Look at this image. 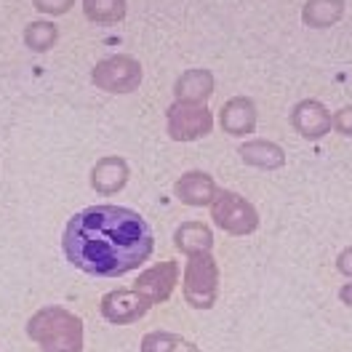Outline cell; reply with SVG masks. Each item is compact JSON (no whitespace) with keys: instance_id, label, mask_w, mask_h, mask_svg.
<instances>
[{"instance_id":"obj_1","label":"cell","mask_w":352,"mask_h":352,"mask_svg":"<svg viewBox=\"0 0 352 352\" xmlns=\"http://www.w3.org/2000/svg\"><path fill=\"white\" fill-rule=\"evenodd\" d=\"M62 248L72 267L96 278H120L153 256L147 219L120 206H91L67 221Z\"/></svg>"},{"instance_id":"obj_2","label":"cell","mask_w":352,"mask_h":352,"mask_svg":"<svg viewBox=\"0 0 352 352\" xmlns=\"http://www.w3.org/2000/svg\"><path fill=\"white\" fill-rule=\"evenodd\" d=\"M27 336L41 352H83V320L65 307H43L27 320Z\"/></svg>"},{"instance_id":"obj_3","label":"cell","mask_w":352,"mask_h":352,"mask_svg":"<svg viewBox=\"0 0 352 352\" xmlns=\"http://www.w3.org/2000/svg\"><path fill=\"white\" fill-rule=\"evenodd\" d=\"M184 299L195 309H211L219 294V267L211 254L190 256L184 267Z\"/></svg>"},{"instance_id":"obj_4","label":"cell","mask_w":352,"mask_h":352,"mask_svg":"<svg viewBox=\"0 0 352 352\" xmlns=\"http://www.w3.org/2000/svg\"><path fill=\"white\" fill-rule=\"evenodd\" d=\"M211 219L219 224L224 232L230 235H251L259 227V214L248 200L230 192V190H217V195L211 200Z\"/></svg>"},{"instance_id":"obj_5","label":"cell","mask_w":352,"mask_h":352,"mask_svg":"<svg viewBox=\"0 0 352 352\" xmlns=\"http://www.w3.org/2000/svg\"><path fill=\"white\" fill-rule=\"evenodd\" d=\"M166 129L168 136L174 142H195L200 136L211 131L214 120H211V112L203 104H184V102H176L166 112Z\"/></svg>"},{"instance_id":"obj_6","label":"cell","mask_w":352,"mask_h":352,"mask_svg":"<svg viewBox=\"0 0 352 352\" xmlns=\"http://www.w3.org/2000/svg\"><path fill=\"white\" fill-rule=\"evenodd\" d=\"M94 83L110 94H129L142 83V65L133 56H110L94 67Z\"/></svg>"},{"instance_id":"obj_7","label":"cell","mask_w":352,"mask_h":352,"mask_svg":"<svg viewBox=\"0 0 352 352\" xmlns=\"http://www.w3.org/2000/svg\"><path fill=\"white\" fill-rule=\"evenodd\" d=\"M153 307L142 294H136L133 288H120V291H110L102 299V315L104 320H110L115 326H129L136 323L147 315V309Z\"/></svg>"},{"instance_id":"obj_8","label":"cell","mask_w":352,"mask_h":352,"mask_svg":"<svg viewBox=\"0 0 352 352\" xmlns=\"http://www.w3.org/2000/svg\"><path fill=\"white\" fill-rule=\"evenodd\" d=\"M176 283H179V264L176 262H160L144 270L136 283H133V291L142 294L150 305H160L166 302L171 294H174Z\"/></svg>"},{"instance_id":"obj_9","label":"cell","mask_w":352,"mask_h":352,"mask_svg":"<svg viewBox=\"0 0 352 352\" xmlns=\"http://www.w3.org/2000/svg\"><path fill=\"white\" fill-rule=\"evenodd\" d=\"M291 126L305 139H320V136H326L333 129L331 112L315 99H305L291 110Z\"/></svg>"},{"instance_id":"obj_10","label":"cell","mask_w":352,"mask_h":352,"mask_svg":"<svg viewBox=\"0 0 352 352\" xmlns=\"http://www.w3.org/2000/svg\"><path fill=\"white\" fill-rule=\"evenodd\" d=\"M129 176H131L129 163L123 157H118V155H110V157H102L91 168V187L99 195H115L129 184Z\"/></svg>"},{"instance_id":"obj_11","label":"cell","mask_w":352,"mask_h":352,"mask_svg":"<svg viewBox=\"0 0 352 352\" xmlns=\"http://www.w3.org/2000/svg\"><path fill=\"white\" fill-rule=\"evenodd\" d=\"M221 129L232 136H248L256 129V107L248 96H235L230 102H224L219 112Z\"/></svg>"},{"instance_id":"obj_12","label":"cell","mask_w":352,"mask_h":352,"mask_svg":"<svg viewBox=\"0 0 352 352\" xmlns=\"http://www.w3.org/2000/svg\"><path fill=\"white\" fill-rule=\"evenodd\" d=\"M174 195L187 206H208L217 195V182L206 171H187L174 184Z\"/></svg>"},{"instance_id":"obj_13","label":"cell","mask_w":352,"mask_h":352,"mask_svg":"<svg viewBox=\"0 0 352 352\" xmlns=\"http://www.w3.org/2000/svg\"><path fill=\"white\" fill-rule=\"evenodd\" d=\"M238 155L243 157L245 166H256L264 171H275L286 163V153L280 144L275 142H267V139H251V142H243L238 147Z\"/></svg>"},{"instance_id":"obj_14","label":"cell","mask_w":352,"mask_h":352,"mask_svg":"<svg viewBox=\"0 0 352 352\" xmlns=\"http://www.w3.org/2000/svg\"><path fill=\"white\" fill-rule=\"evenodd\" d=\"M214 91V75L208 69H187L179 75L174 86L176 102L184 104H203Z\"/></svg>"},{"instance_id":"obj_15","label":"cell","mask_w":352,"mask_h":352,"mask_svg":"<svg viewBox=\"0 0 352 352\" xmlns=\"http://www.w3.org/2000/svg\"><path fill=\"white\" fill-rule=\"evenodd\" d=\"M174 245L182 254H187V256L208 254L211 245H214V232L203 221H184V224L176 227Z\"/></svg>"},{"instance_id":"obj_16","label":"cell","mask_w":352,"mask_h":352,"mask_svg":"<svg viewBox=\"0 0 352 352\" xmlns=\"http://www.w3.org/2000/svg\"><path fill=\"white\" fill-rule=\"evenodd\" d=\"M342 11H344L342 0H307V6L302 11V19L312 30H326V27L342 19Z\"/></svg>"},{"instance_id":"obj_17","label":"cell","mask_w":352,"mask_h":352,"mask_svg":"<svg viewBox=\"0 0 352 352\" xmlns=\"http://www.w3.org/2000/svg\"><path fill=\"white\" fill-rule=\"evenodd\" d=\"M83 11L91 22L115 24L126 16V0H83Z\"/></svg>"},{"instance_id":"obj_18","label":"cell","mask_w":352,"mask_h":352,"mask_svg":"<svg viewBox=\"0 0 352 352\" xmlns=\"http://www.w3.org/2000/svg\"><path fill=\"white\" fill-rule=\"evenodd\" d=\"M59 38V30L51 22H32L27 24L24 30V43L30 45L32 51H48L51 45L56 43Z\"/></svg>"},{"instance_id":"obj_19","label":"cell","mask_w":352,"mask_h":352,"mask_svg":"<svg viewBox=\"0 0 352 352\" xmlns=\"http://www.w3.org/2000/svg\"><path fill=\"white\" fill-rule=\"evenodd\" d=\"M35 3V8L38 11H43V14H67L69 8H72V3L75 0H32Z\"/></svg>"},{"instance_id":"obj_20","label":"cell","mask_w":352,"mask_h":352,"mask_svg":"<svg viewBox=\"0 0 352 352\" xmlns=\"http://www.w3.org/2000/svg\"><path fill=\"white\" fill-rule=\"evenodd\" d=\"M331 123H333V129H336L339 133L352 136V104L350 107H342L336 115H331Z\"/></svg>"},{"instance_id":"obj_21","label":"cell","mask_w":352,"mask_h":352,"mask_svg":"<svg viewBox=\"0 0 352 352\" xmlns=\"http://www.w3.org/2000/svg\"><path fill=\"white\" fill-rule=\"evenodd\" d=\"M336 270H339L342 275L352 278V245L350 248H344V251L336 256Z\"/></svg>"},{"instance_id":"obj_22","label":"cell","mask_w":352,"mask_h":352,"mask_svg":"<svg viewBox=\"0 0 352 352\" xmlns=\"http://www.w3.org/2000/svg\"><path fill=\"white\" fill-rule=\"evenodd\" d=\"M171 352H200V350L192 344V342H187L184 336H179V339L174 342V347H171Z\"/></svg>"},{"instance_id":"obj_23","label":"cell","mask_w":352,"mask_h":352,"mask_svg":"<svg viewBox=\"0 0 352 352\" xmlns=\"http://www.w3.org/2000/svg\"><path fill=\"white\" fill-rule=\"evenodd\" d=\"M339 299H342V305L352 307V283H347V286L339 288Z\"/></svg>"}]
</instances>
